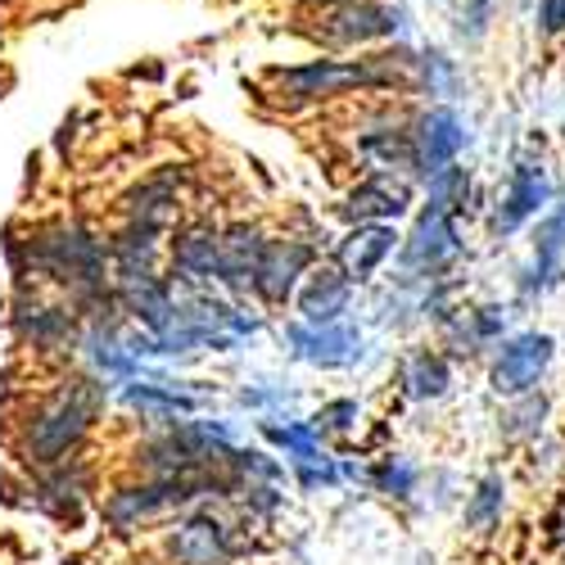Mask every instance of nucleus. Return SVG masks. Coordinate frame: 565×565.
Masks as SVG:
<instances>
[{
	"label": "nucleus",
	"instance_id": "nucleus-4",
	"mask_svg": "<svg viewBox=\"0 0 565 565\" xmlns=\"http://www.w3.org/2000/svg\"><path fill=\"white\" fill-rule=\"evenodd\" d=\"M552 200V181H547V168L543 163H515L511 168V181H507V195L498 204V217H493V231L507 235L515 231L525 217L543 213Z\"/></svg>",
	"mask_w": 565,
	"mask_h": 565
},
{
	"label": "nucleus",
	"instance_id": "nucleus-24",
	"mask_svg": "<svg viewBox=\"0 0 565 565\" xmlns=\"http://www.w3.org/2000/svg\"><path fill=\"white\" fill-rule=\"evenodd\" d=\"M525 6H530V0H525Z\"/></svg>",
	"mask_w": 565,
	"mask_h": 565
},
{
	"label": "nucleus",
	"instance_id": "nucleus-21",
	"mask_svg": "<svg viewBox=\"0 0 565 565\" xmlns=\"http://www.w3.org/2000/svg\"><path fill=\"white\" fill-rule=\"evenodd\" d=\"M353 416H358V403H335V407H326L317 416V426L321 430H344V426H353Z\"/></svg>",
	"mask_w": 565,
	"mask_h": 565
},
{
	"label": "nucleus",
	"instance_id": "nucleus-17",
	"mask_svg": "<svg viewBox=\"0 0 565 565\" xmlns=\"http://www.w3.org/2000/svg\"><path fill=\"white\" fill-rule=\"evenodd\" d=\"M498 515H502V480H484L476 502L466 507V525L489 530V525H498Z\"/></svg>",
	"mask_w": 565,
	"mask_h": 565
},
{
	"label": "nucleus",
	"instance_id": "nucleus-6",
	"mask_svg": "<svg viewBox=\"0 0 565 565\" xmlns=\"http://www.w3.org/2000/svg\"><path fill=\"white\" fill-rule=\"evenodd\" d=\"M461 241H457V226H452V209L444 204H426V213L416 217V231L407 241V267H444L448 258H457Z\"/></svg>",
	"mask_w": 565,
	"mask_h": 565
},
{
	"label": "nucleus",
	"instance_id": "nucleus-18",
	"mask_svg": "<svg viewBox=\"0 0 565 565\" xmlns=\"http://www.w3.org/2000/svg\"><path fill=\"white\" fill-rule=\"evenodd\" d=\"M489 6H493V0H466V6H461V32H466V36H484V28H489Z\"/></svg>",
	"mask_w": 565,
	"mask_h": 565
},
{
	"label": "nucleus",
	"instance_id": "nucleus-10",
	"mask_svg": "<svg viewBox=\"0 0 565 565\" xmlns=\"http://www.w3.org/2000/svg\"><path fill=\"white\" fill-rule=\"evenodd\" d=\"M303 263H308V249H303V245H267L254 286H258L271 303H280V299L290 295V286H295V276H299Z\"/></svg>",
	"mask_w": 565,
	"mask_h": 565
},
{
	"label": "nucleus",
	"instance_id": "nucleus-20",
	"mask_svg": "<svg viewBox=\"0 0 565 565\" xmlns=\"http://www.w3.org/2000/svg\"><path fill=\"white\" fill-rule=\"evenodd\" d=\"M539 32L543 36H561L565 32V0H543L539 6Z\"/></svg>",
	"mask_w": 565,
	"mask_h": 565
},
{
	"label": "nucleus",
	"instance_id": "nucleus-9",
	"mask_svg": "<svg viewBox=\"0 0 565 565\" xmlns=\"http://www.w3.org/2000/svg\"><path fill=\"white\" fill-rule=\"evenodd\" d=\"M172 552L185 561V565H226L231 556V539L217 521H185L172 539Z\"/></svg>",
	"mask_w": 565,
	"mask_h": 565
},
{
	"label": "nucleus",
	"instance_id": "nucleus-13",
	"mask_svg": "<svg viewBox=\"0 0 565 565\" xmlns=\"http://www.w3.org/2000/svg\"><path fill=\"white\" fill-rule=\"evenodd\" d=\"M565 258V204L547 213V222L539 226V241H534V276H530V290H543L547 280L556 276Z\"/></svg>",
	"mask_w": 565,
	"mask_h": 565
},
{
	"label": "nucleus",
	"instance_id": "nucleus-23",
	"mask_svg": "<svg viewBox=\"0 0 565 565\" xmlns=\"http://www.w3.org/2000/svg\"><path fill=\"white\" fill-rule=\"evenodd\" d=\"M317 6H349V0H317Z\"/></svg>",
	"mask_w": 565,
	"mask_h": 565
},
{
	"label": "nucleus",
	"instance_id": "nucleus-2",
	"mask_svg": "<svg viewBox=\"0 0 565 565\" xmlns=\"http://www.w3.org/2000/svg\"><path fill=\"white\" fill-rule=\"evenodd\" d=\"M41 263L51 267L60 280H73L77 290H96L105 280V254L100 241L86 235L82 226H60L55 235L41 241Z\"/></svg>",
	"mask_w": 565,
	"mask_h": 565
},
{
	"label": "nucleus",
	"instance_id": "nucleus-3",
	"mask_svg": "<svg viewBox=\"0 0 565 565\" xmlns=\"http://www.w3.org/2000/svg\"><path fill=\"white\" fill-rule=\"evenodd\" d=\"M90 412H96V394H82V390H77V394L55 398L51 407H45V412L32 420V430H28V448H32L41 461L64 457V452L82 439Z\"/></svg>",
	"mask_w": 565,
	"mask_h": 565
},
{
	"label": "nucleus",
	"instance_id": "nucleus-1",
	"mask_svg": "<svg viewBox=\"0 0 565 565\" xmlns=\"http://www.w3.org/2000/svg\"><path fill=\"white\" fill-rule=\"evenodd\" d=\"M375 82H390L385 68L375 60H362V64H335V60H312L303 68H290V73H276V86L280 96L290 100H317V96H340L344 86H375Z\"/></svg>",
	"mask_w": 565,
	"mask_h": 565
},
{
	"label": "nucleus",
	"instance_id": "nucleus-15",
	"mask_svg": "<svg viewBox=\"0 0 565 565\" xmlns=\"http://www.w3.org/2000/svg\"><path fill=\"white\" fill-rule=\"evenodd\" d=\"M344 303H349V286H344V276H335V271H321L308 286V295H303V312H308L312 326H335Z\"/></svg>",
	"mask_w": 565,
	"mask_h": 565
},
{
	"label": "nucleus",
	"instance_id": "nucleus-14",
	"mask_svg": "<svg viewBox=\"0 0 565 565\" xmlns=\"http://www.w3.org/2000/svg\"><path fill=\"white\" fill-rule=\"evenodd\" d=\"M295 344L303 349V358L321 362V366H340L358 353V335L344 326H321V331H295Z\"/></svg>",
	"mask_w": 565,
	"mask_h": 565
},
{
	"label": "nucleus",
	"instance_id": "nucleus-19",
	"mask_svg": "<svg viewBox=\"0 0 565 565\" xmlns=\"http://www.w3.org/2000/svg\"><path fill=\"white\" fill-rule=\"evenodd\" d=\"M381 489H385V493H398V498H407V493H412V466H403V461H390V466L381 470Z\"/></svg>",
	"mask_w": 565,
	"mask_h": 565
},
{
	"label": "nucleus",
	"instance_id": "nucleus-22",
	"mask_svg": "<svg viewBox=\"0 0 565 565\" xmlns=\"http://www.w3.org/2000/svg\"><path fill=\"white\" fill-rule=\"evenodd\" d=\"M552 534H556V539H565V502H561V511L552 515Z\"/></svg>",
	"mask_w": 565,
	"mask_h": 565
},
{
	"label": "nucleus",
	"instance_id": "nucleus-8",
	"mask_svg": "<svg viewBox=\"0 0 565 565\" xmlns=\"http://www.w3.org/2000/svg\"><path fill=\"white\" fill-rule=\"evenodd\" d=\"M403 14L390 10V6H375V0H349L340 6L331 19H326V36L340 41V45H362V41H375V36H390L398 32Z\"/></svg>",
	"mask_w": 565,
	"mask_h": 565
},
{
	"label": "nucleus",
	"instance_id": "nucleus-5",
	"mask_svg": "<svg viewBox=\"0 0 565 565\" xmlns=\"http://www.w3.org/2000/svg\"><path fill=\"white\" fill-rule=\"evenodd\" d=\"M552 362V340L547 335H515L502 358L493 362V390L498 394H525L539 385V375Z\"/></svg>",
	"mask_w": 565,
	"mask_h": 565
},
{
	"label": "nucleus",
	"instance_id": "nucleus-12",
	"mask_svg": "<svg viewBox=\"0 0 565 565\" xmlns=\"http://www.w3.org/2000/svg\"><path fill=\"white\" fill-rule=\"evenodd\" d=\"M394 241L398 235L390 231V226H381V222H371V226H358L349 241H344V267H349V276H371L375 271V263H381L390 249H394Z\"/></svg>",
	"mask_w": 565,
	"mask_h": 565
},
{
	"label": "nucleus",
	"instance_id": "nucleus-7",
	"mask_svg": "<svg viewBox=\"0 0 565 565\" xmlns=\"http://www.w3.org/2000/svg\"><path fill=\"white\" fill-rule=\"evenodd\" d=\"M466 146V127L452 109H430L420 118V131H416V168L435 177L444 168H452V159L461 154Z\"/></svg>",
	"mask_w": 565,
	"mask_h": 565
},
{
	"label": "nucleus",
	"instance_id": "nucleus-11",
	"mask_svg": "<svg viewBox=\"0 0 565 565\" xmlns=\"http://www.w3.org/2000/svg\"><path fill=\"white\" fill-rule=\"evenodd\" d=\"M403 209H407V191H403V185H394L390 177H375V181L358 185V191L349 195V204H344V213H349L353 222H375V217H398Z\"/></svg>",
	"mask_w": 565,
	"mask_h": 565
},
{
	"label": "nucleus",
	"instance_id": "nucleus-16",
	"mask_svg": "<svg viewBox=\"0 0 565 565\" xmlns=\"http://www.w3.org/2000/svg\"><path fill=\"white\" fill-rule=\"evenodd\" d=\"M403 385H407L412 398H439V394L448 390V366H444V358H435V353H416V358L407 362Z\"/></svg>",
	"mask_w": 565,
	"mask_h": 565
}]
</instances>
